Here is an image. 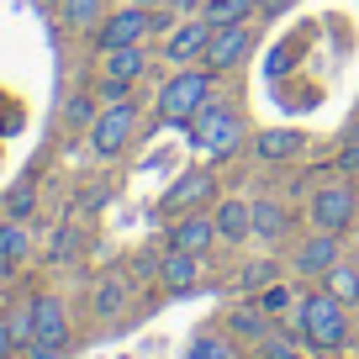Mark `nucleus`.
Listing matches in <instances>:
<instances>
[{
  "instance_id": "f257e3e1",
  "label": "nucleus",
  "mask_w": 359,
  "mask_h": 359,
  "mask_svg": "<svg viewBox=\"0 0 359 359\" xmlns=\"http://www.w3.org/2000/svg\"><path fill=\"white\" fill-rule=\"evenodd\" d=\"M212 101V69H180L175 79H164L158 90V122L191 127V116Z\"/></svg>"
},
{
  "instance_id": "f03ea898",
  "label": "nucleus",
  "mask_w": 359,
  "mask_h": 359,
  "mask_svg": "<svg viewBox=\"0 0 359 359\" xmlns=\"http://www.w3.org/2000/svg\"><path fill=\"white\" fill-rule=\"evenodd\" d=\"M296 323H302V338L312 348H344V338H348V312H344V302H338L333 291L306 296V302L296 306Z\"/></svg>"
},
{
  "instance_id": "7ed1b4c3",
  "label": "nucleus",
  "mask_w": 359,
  "mask_h": 359,
  "mask_svg": "<svg viewBox=\"0 0 359 359\" xmlns=\"http://www.w3.org/2000/svg\"><path fill=\"white\" fill-rule=\"evenodd\" d=\"M191 137L201 148H212V154H238V148H243V122H238V111H227L222 101H206L201 111L191 116Z\"/></svg>"
},
{
  "instance_id": "20e7f679",
  "label": "nucleus",
  "mask_w": 359,
  "mask_h": 359,
  "mask_svg": "<svg viewBox=\"0 0 359 359\" xmlns=\"http://www.w3.org/2000/svg\"><path fill=\"white\" fill-rule=\"evenodd\" d=\"M133 127H137V106L133 101H111L95 122H90V148L101 158H116L127 148V137H133Z\"/></svg>"
},
{
  "instance_id": "39448f33",
  "label": "nucleus",
  "mask_w": 359,
  "mask_h": 359,
  "mask_svg": "<svg viewBox=\"0 0 359 359\" xmlns=\"http://www.w3.org/2000/svg\"><path fill=\"white\" fill-rule=\"evenodd\" d=\"M354 222V185H323L312 196V227L323 233H344Z\"/></svg>"
},
{
  "instance_id": "423d86ee",
  "label": "nucleus",
  "mask_w": 359,
  "mask_h": 359,
  "mask_svg": "<svg viewBox=\"0 0 359 359\" xmlns=\"http://www.w3.org/2000/svg\"><path fill=\"white\" fill-rule=\"evenodd\" d=\"M148 27H154L148 11H116V16H106V22L95 27V43H101V53H111V48H133V43L148 37Z\"/></svg>"
},
{
  "instance_id": "0eeeda50",
  "label": "nucleus",
  "mask_w": 359,
  "mask_h": 359,
  "mask_svg": "<svg viewBox=\"0 0 359 359\" xmlns=\"http://www.w3.org/2000/svg\"><path fill=\"white\" fill-rule=\"evenodd\" d=\"M32 344H53V348H64L69 344V317H64V302L58 296H32Z\"/></svg>"
},
{
  "instance_id": "6e6552de",
  "label": "nucleus",
  "mask_w": 359,
  "mask_h": 359,
  "mask_svg": "<svg viewBox=\"0 0 359 359\" xmlns=\"http://www.w3.org/2000/svg\"><path fill=\"white\" fill-rule=\"evenodd\" d=\"M248 48H254V32H248L243 22L233 27H212V43H206V69H233L238 58H248Z\"/></svg>"
},
{
  "instance_id": "1a4fd4ad",
  "label": "nucleus",
  "mask_w": 359,
  "mask_h": 359,
  "mask_svg": "<svg viewBox=\"0 0 359 359\" xmlns=\"http://www.w3.org/2000/svg\"><path fill=\"white\" fill-rule=\"evenodd\" d=\"M148 58H143V43L133 48H111V53L101 58V79H111V85H133V79H143Z\"/></svg>"
},
{
  "instance_id": "9d476101",
  "label": "nucleus",
  "mask_w": 359,
  "mask_h": 359,
  "mask_svg": "<svg viewBox=\"0 0 359 359\" xmlns=\"http://www.w3.org/2000/svg\"><path fill=\"white\" fill-rule=\"evenodd\" d=\"M206 43H212V22H185L175 37H169L164 58H175V64H191V58H206Z\"/></svg>"
},
{
  "instance_id": "9b49d317",
  "label": "nucleus",
  "mask_w": 359,
  "mask_h": 359,
  "mask_svg": "<svg viewBox=\"0 0 359 359\" xmlns=\"http://www.w3.org/2000/svg\"><path fill=\"white\" fill-rule=\"evenodd\" d=\"M212 238H217V222H206V217H180L169 227V248H185V254H206Z\"/></svg>"
},
{
  "instance_id": "f8f14e48",
  "label": "nucleus",
  "mask_w": 359,
  "mask_h": 359,
  "mask_svg": "<svg viewBox=\"0 0 359 359\" xmlns=\"http://www.w3.org/2000/svg\"><path fill=\"white\" fill-rule=\"evenodd\" d=\"M338 264V233H317L302 243V254H296V269H306V275H327V269Z\"/></svg>"
},
{
  "instance_id": "ddd939ff",
  "label": "nucleus",
  "mask_w": 359,
  "mask_h": 359,
  "mask_svg": "<svg viewBox=\"0 0 359 359\" xmlns=\"http://www.w3.org/2000/svg\"><path fill=\"white\" fill-rule=\"evenodd\" d=\"M196 259H201V254H185V248H169V254L158 259V280H164L169 291H191V285H196V269H201Z\"/></svg>"
},
{
  "instance_id": "4468645a",
  "label": "nucleus",
  "mask_w": 359,
  "mask_h": 359,
  "mask_svg": "<svg viewBox=\"0 0 359 359\" xmlns=\"http://www.w3.org/2000/svg\"><path fill=\"white\" fill-rule=\"evenodd\" d=\"M206 196H212V180H206V175H185V180H175V185L164 191V201H158V206H164L169 217H180L185 206L206 201Z\"/></svg>"
},
{
  "instance_id": "2eb2a0df",
  "label": "nucleus",
  "mask_w": 359,
  "mask_h": 359,
  "mask_svg": "<svg viewBox=\"0 0 359 359\" xmlns=\"http://www.w3.org/2000/svg\"><path fill=\"white\" fill-rule=\"evenodd\" d=\"M212 222H217V238L238 243V238H248V233H254V206H243V201H222Z\"/></svg>"
},
{
  "instance_id": "dca6fc26",
  "label": "nucleus",
  "mask_w": 359,
  "mask_h": 359,
  "mask_svg": "<svg viewBox=\"0 0 359 359\" xmlns=\"http://www.w3.org/2000/svg\"><path fill=\"white\" fill-rule=\"evenodd\" d=\"M296 148H302V137H296V133H285V127H275V133H259L254 154L269 164V158H296Z\"/></svg>"
},
{
  "instance_id": "f3484780",
  "label": "nucleus",
  "mask_w": 359,
  "mask_h": 359,
  "mask_svg": "<svg viewBox=\"0 0 359 359\" xmlns=\"http://www.w3.org/2000/svg\"><path fill=\"white\" fill-rule=\"evenodd\" d=\"M64 27L69 32H90V27H101V0H64Z\"/></svg>"
},
{
  "instance_id": "a211bd4d",
  "label": "nucleus",
  "mask_w": 359,
  "mask_h": 359,
  "mask_svg": "<svg viewBox=\"0 0 359 359\" xmlns=\"http://www.w3.org/2000/svg\"><path fill=\"white\" fill-rule=\"evenodd\" d=\"M248 11H254V0H206L201 6V16L212 27H233V22H243Z\"/></svg>"
},
{
  "instance_id": "6ab92c4d",
  "label": "nucleus",
  "mask_w": 359,
  "mask_h": 359,
  "mask_svg": "<svg viewBox=\"0 0 359 359\" xmlns=\"http://www.w3.org/2000/svg\"><path fill=\"white\" fill-rule=\"evenodd\" d=\"M254 233L259 238H280L285 233V206L280 201H254Z\"/></svg>"
},
{
  "instance_id": "aec40b11",
  "label": "nucleus",
  "mask_w": 359,
  "mask_h": 359,
  "mask_svg": "<svg viewBox=\"0 0 359 359\" xmlns=\"http://www.w3.org/2000/svg\"><path fill=\"white\" fill-rule=\"evenodd\" d=\"M323 280H327V291H333L344 306H348V302H359V269H348V264H333V269L323 275Z\"/></svg>"
},
{
  "instance_id": "412c9836",
  "label": "nucleus",
  "mask_w": 359,
  "mask_h": 359,
  "mask_svg": "<svg viewBox=\"0 0 359 359\" xmlns=\"http://www.w3.org/2000/svg\"><path fill=\"white\" fill-rule=\"evenodd\" d=\"M27 254V227H0V264H16V259Z\"/></svg>"
},
{
  "instance_id": "4be33fe9",
  "label": "nucleus",
  "mask_w": 359,
  "mask_h": 359,
  "mask_svg": "<svg viewBox=\"0 0 359 359\" xmlns=\"http://www.w3.org/2000/svg\"><path fill=\"white\" fill-rule=\"evenodd\" d=\"M185 359H227V344H222L217 333H201V338H191Z\"/></svg>"
},
{
  "instance_id": "5701e85b",
  "label": "nucleus",
  "mask_w": 359,
  "mask_h": 359,
  "mask_svg": "<svg viewBox=\"0 0 359 359\" xmlns=\"http://www.w3.org/2000/svg\"><path fill=\"white\" fill-rule=\"evenodd\" d=\"M32 206H37V196H32V185H16V191H6V212L22 222V217H32Z\"/></svg>"
},
{
  "instance_id": "b1692460",
  "label": "nucleus",
  "mask_w": 359,
  "mask_h": 359,
  "mask_svg": "<svg viewBox=\"0 0 359 359\" xmlns=\"http://www.w3.org/2000/svg\"><path fill=\"white\" fill-rule=\"evenodd\" d=\"M16 327H11V317H0V359H16Z\"/></svg>"
},
{
  "instance_id": "393cba45",
  "label": "nucleus",
  "mask_w": 359,
  "mask_h": 359,
  "mask_svg": "<svg viewBox=\"0 0 359 359\" xmlns=\"http://www.w3.org/2000/svg\"><path fill=\"white\" fill-rule=\"evenodd\" d=\"M95 306H101V312H116V306H122V285L106 280V285H101V296H95Z\"/></svg>"
},
{
  "instance_id": "a878e982",
  "label": "nucleus",
  "mask_w": 359,
  "mask_h": 359,
  "mask_svg": "<svg viewBox=\"0 0 359 359\" xmlns=\"http://www.w3.org/2000/svg\"><path fill=\"white\" fill-rule=\"evenodd\" d=\"M238 333H264V317L259 312H238Z\"/></svg>"
},
{
  "instance_id": "bb28decb",
  "label": "nucleus",
  "mask_w": 359,
  "mask_h": 359,
  "mask_svg": "<svg viewBox=\"0 0 359 359\" xmlns=\"http://www.w3.org/2000/svg\"><path fill=\"white\" fill-rule=\"evenodd\" d=\"M269 280V264H248L243 269V285H264Z\"/></svg>"
},
{
  "instance_id": "cd10ccee",
  "label": "nucleus",
  "mask_w": 359,
  "mask_h": 359,
  "mask_svg": "<svg viewBox=\"0 0 359 359\" xmlns=\"http://www.w3.org/2000/svg\"><path fill=\"white\" fill-rule=\"evenodd\" d=\"M259 359H296V354L285 344H264V348H259Z\"/></svg>"
},
{
  "instance_id": "c85d7f7f",
  "label": "nucleus",
  "mask_w": 359,
  "mask_h": 359,
  "mask_svg": "<svg viewBox=\"0 0 359 359\" xmlns=\"http://www.w3.org/2000/svg\"><path fill=\"white\" fill-rule=\"evenodd\" d=\"M254 6H259V16H280L291 0H254Z\"/></svg>"
},
{
  "instance_id": "c756f323",
  "label": "nucleus",
  "mask_w": 359,
  "mask_h": 359,
  "mask_svg": "<svg viewBox=\"0 0 359 359\" xmlns=\"http://www.w3.org/2000/svg\"><path fill=\"white\" fill-rule=\"evenodd\" d=\"M169 6H175L180 16H201V6H206V0H169Z\"/></svg>"
},
{
  "instance_id": "7c9ffc66",
  "label": "nucleus",
  "mask_w": 359,
  "mask_h": 359,
  "mask_svg": "<svg viewBox=\"0 0 359 359\" xmlns=\"http://www.w3.org/2000/svg\"><path fill=\"white\" fill-rule=\"evenodd\" d=\"M338 164H344V169H359V137L344 148V154H338Z\"/></svg>"
},
{
  "instance_id": "2f4dec72",
  "label": "nucleus",
  "mask_w": 359,
  "mask_h": 359,
  "mask_svg": "<svg viewBox=\"0 0 359 359\" xmlns=\"http://www.w3.org/2000/svg\"><path fill=\"white\" fill-rule=\"evenodd\" d=\"M285 302H291V296H285L280 285H269V291H264V312H269V306H285Z\"/></svg>"
},
{
  "instance_id": "473e14b6",
  "label": "nucleus",
  "mask_w": 359,
  "mask_h": 359,
  "mask_svg": "<svg viewBox=\"0 0 359 359\" xmlns=\"http://www.w3.org/2000/svg\"><path fill=\"white\" fill-rule=\"evenodd\" d=\"M6 280H11V269H6V264H0V291H6Z\"/></svg>"
}]
</instances>
